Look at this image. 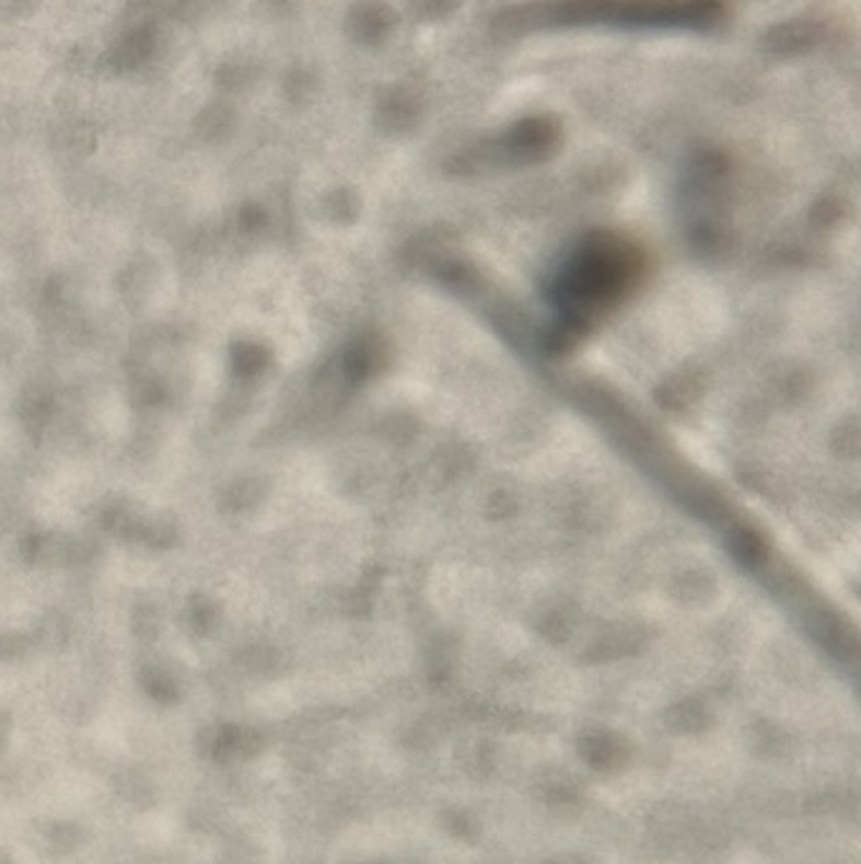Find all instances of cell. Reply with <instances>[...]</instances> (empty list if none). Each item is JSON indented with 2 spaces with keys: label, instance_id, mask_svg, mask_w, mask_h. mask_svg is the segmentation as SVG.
I'll use <instances>...</instances> for the list:
<instances>
[{
  "label": "cell",
  "instance_id": "obj_1",
  "mask_svg": "<svg viewBox=\"0 0 861 864\" xmlns=\"http://www.w3.org/2000/svg\"><path fill=\"white\" fill-rule=\"evenodd\" d=\"M723 0H536L503 15L513 31L573 26L609 28H715Z\"/></svg>",
  "mask_w": 861,
  "mask_h": 864
}]
</instances>
